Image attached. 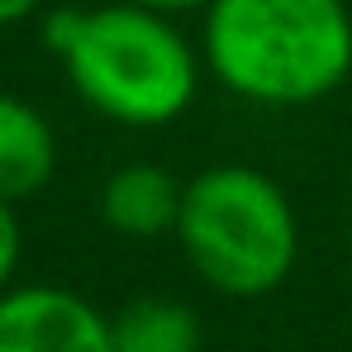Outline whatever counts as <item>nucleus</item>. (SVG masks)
<instances>
[{"mask_svg":"<svg viewBox=\"0 0 352 352\" xmlns=\"http://www.w3.org/2000/svg\"><path fill=\"white\" fill-rule=\"evenodd\" d=\"M133 5H148V10H162V14H200L210 0H133Z\"/></svg>","mask_w":352,"mask_h":352,"instance_id":"10","label":"nucleus"},{"mask_svg":"<svg viewBox=\"0 0 352 352\" xmlns=\"http://www.w3.org/2000/svg\"><path fill=\"white\" fill-rule=\"evenodd\" d=\"M181 190L186 181H176L157 162H124L100 186V224L133 243L172 238L176 214H181Z\"/></svg>","mask_w":352,"mask_h":352,"instance_id":"5","label":"nucleus"},{"mask_svg":"<svg viewBox=\"0 0 352 352\" xmlns=\"http://www.w3.org/2000/svg\"><path fill=\"white\" fill-rule=\"evenodd\" d=\"M48 10V0H0V29H14L24 19H38Z\"/></svg>","mask_w":352,"mask_h":352,"instance_id":"9","label":"nucleus"},{"mask_svg":"<svg viewBox=\"0 0 352 352\" xmlns=\"http://www.w3.org/2000/svg\"><path fill=\"white\" fill-rule=\"evenodd\" d=\"M205 76L243 105L305 110L352 76L348 0H210L200 10Z\"/></svg>","mask_w":352,"mask_h":352,"instance_id":"2","label":"nucleus"},{"mask_svg":"<svg viewBox=\"0 0 352 352\" xmlns=\"http://www.w3.org/2000/svg\"><path fill=\"white\" fill-rule=\"evenodd\" d=\"M19 262H24V224H19V205L0 195V291L14 286Z\"/></svg>","mask_w":352,"mask_h":352,"instance_id":"8","label":"nucleus"},{"mask_svg":"<svg viewBox=\"0 0 352 352\" xmlns=\"http://www.w3.org/2000/svg\"><path fill=\"white\" fill-rule=\"evenodd\" d=\"M58 129L34 100L0 91V195L24 205L58 176Z\"/></svg>","mask_w":352,"mask_h":352,"instance_id":"6","label":"nucleus"},{"mask_svg":"<svg viewBox=\"0 0 352 352\" xmlns=\"http://www.w3.org/2000/svg\"><path fill=\"white\" fill-rule=\"evenodd\" d=\"M348 276H352V210H348Z\"/></svg>","mask_w":352,"mask_h":352,"instance_id":"11","label":"nucleus"},{"mask_svg":"<svg viewBox=\"0 0 352 352\" xmlns=\"http://www.w3.org/2000/svg\"><path fill=\"white\" fill-rule=\"evenodd\" d=\"M38 38L67 72L76 100L119 129H167L200 96L205 58L176 14L105 0V5H48Z\"/></svg>","mask_w":352,"mask_h":352,"instance_id":"1","label":"nucleus"},{"mask_svg":"<svg viewBox=\"0 0 352 352\" xmlns=\"http://www.w3.org/2000/svg\"><path fill=\"white\" fill-rule=\"evenodd\" d=\"M0 352H115L110 314L53 281H14L0 291Z\"/></svg>","mask_w":352,"mask_h":352,"instance_id":"4","label":"nucleus"},{"mask_svg":"<svg viewBox=\"0 0 352 352\" xmlns=\"http://www.w3.org/2000/svg\"><path fill=\"white\" fill-rule=\"evenodd\" d=\"M115 352H200V314L176 295H133L110 314Z\"/></svg>","mask_w":352,"mask_h":352,"instance_id":"7","label":"nucleus"},{"mask_svg":"<svg viewBox=\"0 0 352 352\" xmlns=\"http://www.w3.org/2000/svg\"><path fill=\"white\" fill-rule=\"evenodd\" d=\"M172 238L186 267L229 300L281 291L300 262V214L291 190L248 162H214L190 176Z\"/></svg>","mask_w":352,"mask_h":352,"instance_id":"3","label":"nucleus"}]
</instances>
